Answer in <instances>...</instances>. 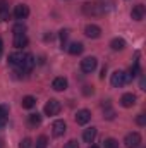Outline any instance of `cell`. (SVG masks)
<instances>
[{
  "label": "cell",
  "mask_w": 146,
  "mask_h": 148,
  "mask_svg": "<svg viewBox=\"0 0 146 148\" xmlns=\"http://www.w3.org/2000/svg\"><path fill=\"white\" fill-rule=\"evenodd\" d=\"M131 79H129V76L124 73V71H115V73L112 74V77H110V83H112V86L113 88H122L126 83H129Z\"/></svg>",
  "instance_id": "6da1fadb"
},
{
  "label": "cell",
  "mask_w": 146,
  "mask_h": 148,
  "mask_svg": "<svg viewBox=\"0 0 146 148\" xmlns=\"http://www.w3.org/2000/svg\"><path fill=\"white\" fill-rule=\"evenodd\" d=\"M124 145L126 148H138L141 145V134L139 133H129L126 138H124Z\"/></svg>",
  "instance_id": "7a4b0ae2"
},
{
  "label": "cell",
  "mask_w": 146,
  "mask_h": 148,
  "mask_svg": "<svg viewBox=\"0 0 146 148\" xmlns=\"http://www.w3.org/2000/svg\"><path fill=\"white\" fill-rule=\"evenodd\" d=\"M83 12H84L86 16H91V17H98V16L103 14L102 7H100L98 3H84V5H83Z\"/></svg>",
  "instance_id": "3957f363"
},
{
  "label": "cell",
  "mask_w": 146,
  "mask_h": 148,
  "mask_svg": "<svg viewBox=\"0 0 146 148\" xmlns=\"http://www.w3.org/2000/svg\"><path fill=\"white\" fill-rule=\"evenodd\" d=\"M96 66H98V60L95 59V57H86V59H83L81 60V69H83V73H93L95 69H96Z\"/></svg>",
  "instance_id": "277c9868"
},
{
  "label": "cell",
  "mask_w": 146,
  "mask_h": 148,
  "mask_svg": "<svg viewBox=\"0 0 146 148\" xmlns=\"http://www.w3.org/2000/svg\"><path fill=\"white\" fill-rule=\"evenodd\" d=\"M60 109H62L60 102L55 100V98H52V100H48L46 105H45V114H46V115H57V114L60 112Z\"/></svg>",
  "instance_id": "5b68a950"
},
{
  "label": "cell",
  "mask_w": 146,
  "mask_h": 148,
  "mask_svg": "<svg viewBox=\"0 0 146 148\" xmlns=\"http://www.w3.org/2000/svg\"><path fill=\"white\" fill-rule=\"evenodd\" d=\"M65 129H67V124H65V121H62V119H59V121H55V122L52 124V133H53L55 138L64 136Z\"/></svg>",
  "instance_id": "8992f818"
},
{
  "label": "cell",
  "mask_w": 146,
  "mask_h": 148,
  "mask_svg": "<svg viewBox=\"0 0 146 148\" xmlns=\"http://www.w3.org/2000/svg\"><path fill=\"white\" fill-rule=\"evenodd\" d=\"M84 35L88 38H100L102 36V28L100 26H96V24H88L86 28H84Z\"/></svg>",
  "instance_id": "52a82bcc"
},
{
  "label": "cell",
  "mask_w": 146,
  "mask_h": 148,
  "mask_svg": "<svg viewBox=\"0 0 146 148\" xmlns=\"http://www.w3.org/2000/svg\"><path fill=\"white\" fill-rule=\"evenodd\" d=\"M28 16H29V7L28 5H24V3L16 5V9H14V17L16 19H26Z\"/></svg>",
  "instance_id": "ba28073f"
},
{
  "label": "cell",
  "mask_w": 146,
  "mask_h": 148,
  "mask_svg": "<svg viewBox=\"0 0 146 148\" xmlns=\"http://www.w3.org/2000/svg\"><path fill=\"white\" fill-rule=\"evenodd\" d=\"M145 5L143 3H138V5H134L132 7V12H131V17L134 19V21H143L145 19Z\"/></svg>",
  "instance_id": "9c48e42d"
},
{
  "label": "cell",
  "mask_w": 146,
  "mask_h": 148,
  "mask_svg": "<svg viewBox=\"0 0 146 148\" xmlns=\"http://www.w3.org/2000/svg\"><path fill=\"white\" fill-rule=\"evenodd\" d=\"M33 67H35V57L31 53H26L24 55V60H23V66H21V71L23 73H29Z\"/></svg>",
  "instance_id": "30bf717a"
},
{
  "label": "cell",
  "mask_w": 146,
  "mask_h": 148,
  "mask_svg": "<svg viewBox=\"0 0 146 148\" xmlns=\"http://www.w3.org/2000/svg\"><path fill=\"white\" fill-rule=\"evenodd\" d=\"M89 119H91V112L86 110V109H83V110H77V114H76V122L77 124H88L89 122Z\"/></svg>",
  "instance_id": "8fae6325"
},
{
  "label": "cell",
  "mask_w": 146,
  "mask_h": 148,
  "mask_svg": "<svg viewBox=\"0 0 146 148\" xmlns=\"http://www.w3.org/2000/svg\"><path fill=\"white\" fill-rule=\"evenodd\" d=\"M24 55H26V53H23V52H14V53H10V55H9V64L21 67V66H23V60H24Z\"/></svg>",
  "instance_id": "7c38bea8"
},
{
  "label": "cell",
  "mask_w": 146,
  "mask_h": 148,
  "mask_svg": "<svg viewBox=\"0 0 146 148\" xmlns=\"http://www.w3.org/2000/svg\"><path fill=\"white\" fill-rule=\"evenodd\" d=\"M52 88H53L55 91H64V90H67V79H65V77H55L53 83H52Z\"/></svg>",
  "instance_id": "4fadbf2b"
},
{
  "label": "cell",
  "mask_w": 146,
  "mask_h": 148,
  "mask_svg": "<svg viewBox=\"0 0 146 148\" xmlns=\"http://www.w3.org/2000/svg\"><path fill=\"white\" fill-rule=\"evenodd\" d=\"M120 103H122V107L129 109V107H132V105L136 103V97H134L132 93H126V95H122V98H120Z\"/></svg>",
  "instance_id": "5bb4252c"
},
{
  "label": "cell",
  "mask_w": 146,
  "mask_h": 148,
  "mask_svg": "<svg viewBox=\"0 0 146 148\" xmlns=\"http://www.w3.org/2000/svg\"><path fill=\"white\" fill-rule=\"evenodd\" d=\"M95 138H96V127H88V129H84L83 140H84L86 143H93Z\"/></svg>",
  "instance_id": "9a60e30c"
},
{
  "label": "cell",
  "mask_w": 146,
  "mask_h": 148,
  "mask_svg": "<svg viewBox=\"0 0 146 148\" xmlns=\"http://www.w3.org/2000/svg\"><path fill=\"white\" fill-rule=\"evenodd\" d=\"M28 45V36L26 35H14V47L16 48H24Z\"/></svg>",
  "instance_id": "2e32d148"
},
{
  "label": "cell",
  "mask_w": 146,
  "mask_h": 148,
  "mask_svg": "<svg viewBox=\"0 0 146 148\" xmlns=\"http://www.w3.org/2000/svg\"><path fill=\"white\" fill-rule=\"evenodd\" d=\"M110 47H112V50L119 52V50H124V48H126V41H124L122 38H113V40L110 41Z\"/></svg>",
  "instance_id": "e0dca14e"
},
{
  "label": "cell",
  "mask_w": 146,
  "mask_h": 148,
  "mask_svg": "<svg viewBox=\"0 0 146 148\" xmlns=\"http://www.w3.org/2000/svg\"><path fill=\"white\" fill-rule=\"evenodd\" d=\"M7 117H9V109L5 105H0V129L5 127L7 124Z\"/></svg>",
  "instance_id": "ac0fdd59"
},
{
  "label": "cell",
  "mask_w": 146,
  "mask_h": 148,
  "mask_svg": "<svg viewBox=\"0 0 146 148\" xmlns=\"http://www.w3.org/2000/svg\"><path fill=\"white\" fill-rule=\"evenodd\" d=\"M23 109H33L35 105H36V98L35 97H31V95H28V97H24L23 98Z\"/></svg>",
  "instance_id": "d6986e66"
},
{
  "label": "cell",
  "mask_w": 146,
  "mask_h": 148,
  "mask_svg": "<svg viewBox=\"0 0 146 148\" xmlns=\"http://www.w3.org/2000/svg\"><path fill=\"white\" fill-rule=\"evenodd\" d=\"M83 48H84V47H83V43H79V41H77V43H71L67 50H69V53H71V55H79V53H83Z\"/></svg>",
  "instance_id": "ffe728a7"
},
{
  "label": "cell",
  "mask_w": 146,
  "mask_h": 148,
  "mask_svg": "<svg viewBox=\"0 0 146 148\" xmlns=\"http://www.w3.org/2000/svg\"><path fill=\"white\" fill-rule=\"evenodd\" d=\"M29 124H31V126H33V127H36V126H40V124H41V115H40V114H31V115H29Z\"/></svg>",
  "instance_id": "44dd1931"
},
{
  "label": "cell",
  "mask_w": 146,
  "mask_h": 148,
  "mask_svg": "<svg viewBox=\"0 0 146 148\" xmlns=\"http://www.w3.org/2000/svg\"><path fill=\"white\" fill-rule=\"evenodd\" d=\"M103 148H119V141L115 138H107L103 141Z\"/></svg>",
  "instance_id": "7402d4cb"
},
{
  "label": "cell",
  "mask_w": 146,
  "mask_h": 148,
  "mask_svg": "<svg viewBox=\"0 0 146 148\" xmlns=\"http://www.w3.org/2000/svg\"><path fill=\"white\" fill-rule=\"evenodd\" d=\"M12 33H14V35H24V33H26V26H24L23 23H17V24L12 28Z\"/></svg>",
  "instance_id": "603a6c76"
},
{
  "label": "cell",
  "mask_w": 146,
  "mask_h": 148,
  "mask_svg": "<svg viewBox=\"0 0 146 148\" xmlns=\"http://www.w3.org/2000/svg\"><path fill=\"white\" fill-rule=\"evenodd\" d=\"M46 145H48V138L46 136H38V140H36V148H46Z\"/></svg>",
  "instance_id": "cb8c5ba5"
},
{
  "label": "cell",
  "mask_w": 146,
  "mask_h": 148,
  "mask_svg": "<svg viewBox=\"0 0 146 148\" xmlns=\"http://www.w3.org/2000/svg\"><path fill=\"white\" fill-rule=\"evenodd\" d=\"M9 17H10L9 7H3V9H0V21H9Z\"/></svg>",
  "instance_id": "d4e9b609"
},
{
  "label": "cell",
  "mask_w": 146,
  "mask_h": 148,
  "mask_svg": "<svg viewBox=\"0 0 146 148\" xmlns=\"http://www.w3.org/2000/svg\"><path fill=\"white\" fill-rule=\"evenodd\" d=\"M33 147V141L29 140V138H24L23 141H21V145H19V148H31Z\"/></svg>",
  "instance_id": "484cf974"
},
{
  "label": "cell",
  "mask_w": 146,
  "mask_h": 148,
  "mask_svg": "<svg viewBox=\"0 0 146 148\" xmlns=\"http://www.w3.org/2000/svg\"><path fill=\"white\" fill-rule=\"evenodd\" d=\"M67 36H69V31H67V29H62V31H60V41H62V47H64V43L67 41Z\"/></svg>",
  "instance_id": "4316f807"
},
{
  "label": "cell",
  "mask_w": 146,
  "mask_h": 148,
  "mask_svg": "<svg viewBox=\"0 0 146 148\" xmlns=\"http://www.w3.org/2000/svg\"><path fill=\"white\" fill-rule=\"evenodd\" d=\"M136 122H138L139 126H145V124H146V115H145V114H139V115L136 117Z\"/></svg>",
  "instance_id": "83f0119b"
},
{
  "label": "cell",
  "mask_w": 146,
  "mask_h": 148,
  "mask_svg": "<svg viewBox=\"0 0 146 148\" xmlns=\"http://www.w3.org/2000/svg\"><path fill=\"white\" fill-rule=\"evenodd\" d=\"M64 148H79V145H77L76 140H71V141H67V143L64 145Z\"/></svg>",
  "instance_id": "f1b7e54d"
},
{
  "label": "cell",
  "mask_w": 146,
  "mask_h": 148,
  "mask_svg": "<svg viewBox=\"0 0 146 148\" xmlns=\"http://www.w3.org/2000/svg\"><path fill=\"white\" fill-rule=\"evenodd\" d=\"M83 93H84V95H93L95 90H93L91 86H84V88H83Z\"/></svg>",
  "instance_id": "f546056e"
},
{
  "label": "cell",
  "mask_w": 146,
  "mask_h": 148,
  "mask_svg": "<svg viewBox=\"0 0 146 148\" xmlns=\"http://www.w3.org/2000/svg\"><path fill=\"white\" fill-rule=\"evenodd\" d=\"M105 73H107V67H103V69H102V74H100V77H102V79L105 77Z\"/></svg>",
  "instance_id": "4dcf8cb0"
},
{
  "label": "cell",
  "mask_w": 146,
  "mask_h": 148,
  "mask_svg": "<svg viewBox=\"0 0 146 148\" xmlns=\"http://www.w3.org/2000/svg\"><path fill=\"white\" fill-rule=\"evenodd\" d=\"M2 52H3V43L0 41V55H2Z\"/></svg>",
  "instance_id": "1f68e13d"
},
{
  "label": "cell",
  "mask_w": 146,
  "mask_h": 148,
  "mask_svg": "<svg viewBox=\"0 0 146 148\" xmlns=\"http://www.w3.org/2000/svg\"><path fill=\"white\" fill-rule=\"evenodd\" d=\"M89 148H98V147H96V145H91V147H89Z\"/></svg>",
  "instance_id": "d6a6232c"
},
{
  "label": "cell",
  "mask_w": 146,
  "mask_h": 148,
  "mask_svg": "<svg viewBox=\"0 0 146 148\" xmlns=\"http://www.w3.org/2000/svg\"><path fill=\"white\" fill-rule=\"evenodd\" d=\"M0 148H2V143H0Z\"/></svg>",
  "instance_id": "836d02e7"
}]
</instances>
